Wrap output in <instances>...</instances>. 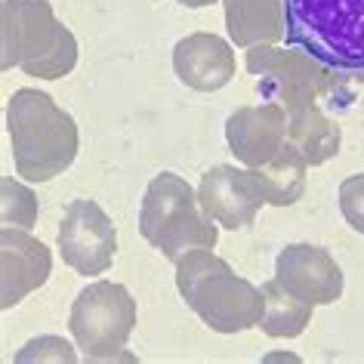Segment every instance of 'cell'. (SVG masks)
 <instances>
[{"label": "cell", "mask_w": 364, "mask_h": 364, "mask_svg": "<svg viewBox=\"0 0 364 364\" xmlns=\"http://www.w3.org/2000/svg\"><path fill=\"white\" fill-rule=\"evenodd\" d=\"M6 133L13 142V164L25 182H50L77 158V124L50 93L22 87L6 105Z\"/></svg>", "instance_id": "cell-1"}, {"label": "cell", "mask_w": 364, "mask_h": 364, "mask_svg": "<svg viewBox=\"0 0 364 364\" xmlns=\"http://www.w3.org/2000/svg\"><path fill=\"white\" fill-rule=\"evenodd\" d=\"M176 287L186 306L216 333H244L262 321V287L238 278L210 247H195L176 259Z\"/></svg>", "instance_id": "cell-2"}, {"label": "cell", "mask_w": 364, "mask_h": 364, "mask_svg": "<svg viewBox=\"0 0 364 364\" xmlns=\"http://www.w3.org/2000/svg\"><path fill=\"white\" fill-rule=\"evenodd\" d=\"M0 65L22 68L28 77L59 80L77 65V41L50 0L0 4Z\"/></svg>", "instance_id": "cell-3"}, {"label": "cell", "mask_w": 364, "mask_h": 364, "mask_svg": "<svg viewBox=\"0 0 364 364\" xmlns=\"http://www.w3.org/2000/svg\"><path fill=\"white\" fill-rule=\"evenodd\" d=\"M139 235L164 259L176 262L182 253L195 247H216L220 223L204 213L198 201V188H192L182 176L164 170L151 176L139 204Z\"/></svg>", "instance_id": "cell-4"}, {"label": "cell", "mask_w": 364, "mask_h": 364, "mask_svg": "<svg viewBox=\"0 0 364 364\" xmlns=\"http://www.w3.org/2000/svg\"><path fill=\"white\" fill-rule=\"evenodd\" d=\"M287 47L327 68H364V0H284Z\"/></svg>", "instance_id": "cell-5"}, {"label": "cell", "mask_w": 364, "mask_h": 364, "mask_svg": "<svg viewBox=\"0 0 364 364\" xmlns=\"http://www.w3.org/2000/svg\"><path fill=\"white\" fill-rule=\"evenodd\" d=\"M139 309L130 290L114 281H93L71 303L68 331L84 361H114L127 349Z\"/></svg>", "instance_id": "cell-6"}, {"label": "cell", "mask_w": 364, "mask_h": 364, "mask_svg": "<svg viewBox=\"0 0 364 364\" xmlns=\"http://www.w3.org/2000/svg\"><path fill=\"white\" fill-rule=\"evenodd\" d=\"M244 68L257 77V93L262 102H275L290 114L309 105H321L327 84V65L309 56L299 47H278V43H257L244 53Z\"/></svg>", "instance_id": "cell-7"}, {"label": "cell", "mask_w": 364, "mask_h": 364, "mask_svg": "<svg viewBox=\"0 0 364 364\" xmlns=\"http://www.w3.org/2000/svg\"><path fill=\"white\" fill-rule=\"evenodd\" d=\"M56 247L68 269L77 275H102L117 253V232L108 213L90 198H77L65 207L56 232Z\"/></svg>", "instance_id": "cell-8"}, {"label": "cell", "mask_w": 364, "mask_h": 364, "mask_svg": "<svg viewBox=\"0 0 364 364\" xmlns=\"http://www.w3.org/2000/svg\"><path fill=\"white\" fill-rule=\"evenodd\" d=\"M198 201L210 220L232 232L247 229L257 220L259 207L269 204L253 170H241L235 164H216L204 173L198 182Z\"/></svg>", "instance_id": "cell-9"}, {"label": "cell", "mask_w": 364, "mask_h": 364, "mask_svg": "<svg viewBox=\"0 0 364 364\" xmlns=\"http://www.w3.org/2000/svg\"><path fill=\"white\" fill-rule=\"evenodd\" d=\"M53 275V253L28 229H0V306L13 309L25 296L47 284Z\"/></svg>", "instance_id": "cell-10"}, {"label": "cell", "mask_w": 364, "mask_h": 364, "mask_svg": "<svg viewBox=\"0 0 364 364\" xmlns=\"http://www.w3.org/2000/svg\"><path fill=\"white\" fill-rule=\"evenodd\" d=\"M275 278L312 306H333L343 296V269L315 244H287L275 259Z\"/></svg>", "instance_id": "cell-11"}, {"label": "cell", "mask_w": 364, "mask_h": 364, "mask_svg": "<svg viewBox=\"0 0 364 364\" xmlns=\"http://www.w3.org/2000/svg\"><path fill=\"white\" fill-rule=\"evenodd\" d=\"M225 142L244 167H259L287 142V112L275 102L235 108L225 121Z\"/></svg>", "instance_id": "cell-12"}, {"label": "cell", "mask_w": 364, "mask_h": 364, "mask_svg": "<svg viewBox=\"0 0 364 364\" xmlns=\"http://www.w3.org/2000/svg\"><path fill=\"white\" fill-rule=\"evenodd\" d=\"M235 53L220 34L195 31L173 47V71L198 93H216L235 77Z\"/></svg>", "instance_id": "cell-13"}, {"label": "cell", "mask_w": 364, "mask_h": 364, "mask_svg": "<svg viewBox=\"0 0 364 364\" xmlns=\"http://www.w3.org/2000/svg\"><path fill=\"white\" fill-rule=\"evenodd\" d=\"M225 28L235 47L281 43L287 38L284 0H223Z\"/></svg>", "instance_id": "cell-14"}, {"label": "cell", "mask_w": 364, "mask_h": 364, "mask_svg": "<svg viewBox=\"0 0 364 364\" xmlns=\"http://www.w3.org/2000/svg\"><path fill=\"white\" fill-rule=\"evenodd\" d=\"M287 142L309 161V167H321L340 154L343 133L327 108L309 105L287 117Z\"/></svg>", "instance_id": "cell-15"}, {"label": "cell", "mask_w": 364, "mask_h": 364, "mask_svg": "<svg viewBox=\"0 0 364 364\" xmlns=\"http://www.w3.org/2000/svg\"><path fill=\"white\" fill-rule=\"evenodd\" d=\"M253 176L259 179L266 201L272 207H290L296 204L306 192V173H309V161L299 154L294 145L284 142L275 158H269L259 167H250Z\"/></svg>", "instance_id": "cell-16"}, {"label": "cell", "mask_w": 364, "mask_h": 364, "mask_svg": "<svg viewBox=\"0 0 364 364\" xmlns=\"http://www.w3.org/2000/svg\"><path fill=\"white\" fill-rule=\"evenodd\" d=\"M262 299H266V309H262V333L275 336V340H294L309 327L312 321V303L299 299L296 294L281 284L278 278H272L262 284Z\"/></svg>", "instance_id": "cell-17"}, {"label": "cell", "mask_w": 364, "mask_h": 364, "mask_svg": "<svg viewBox=\"0 0 364 364\" xmlns=\"http://www.w3.org/2000/svg\"><path fill=\"white\" fill-rule=\"evenodd\" d=\"M364 108V68H327V84L321 93V108L331 114Z\"/></svg>", "instance_id": "cell-18"}, {"label": "cell", "mask_w": 364, "mask_h": 364, "mask_svg": "<svg viewBox=\"0 0 364 364\" xmlns=\"http://www.w3.org/2000/svg\"><path fill=\"white\" fill-rule=\"evenodd\" d=\"M0 216H4V225L34 229V223H38V195L28 186L16 182L13 176H4L0 179Z\"/></svg>", "instance_id": "cell-19"}, {"label": "cell", "mask_w": 364, "mask_h": 364, "mask_svg": "<svg viewBox=\"0 0 364 364\" xmlns=\"http://www.w3.org/2000/svg\"><path fill=\"white\" fill-rule=\"evenodd\" d=\"M16 361L28 364V361H77L75 346L65 343L62 336H34L16 352Z\"/></svg>", "instance_id": "cell-20"}, {"label": "cell", "mask_w": 364, "mask_h": 364, "mask_svg": "<svg viewBox=\"0 0 364 364\" xmlns=\"http://www.w3.org/2000/svg\"><path fill=\"white\" fill-rule=\"evenodd\" d=\"M340 213L355 232L364 235V173L343 179L340 186Z\"/></svg>", "instance_id": "cell-21"}, {"label": "cell", "mask_w": 364, "mask_h": 364, "mask_svg": "<svg viewBox=\"0 0 364 364\" xmlns=\"http://www.w3.org/2000/svg\"><path fill=\"white\" fill-rule=\"evenodd\" d=\"M176 4L188 6V10H204V6H213L216 0H176Z\"/></svg>", "instance_id": "cell-22"}]
</instances>
